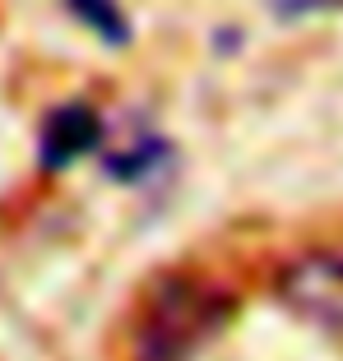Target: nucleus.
Instances as JSON below:
<instances>
[{
    "label": "nucleus",
    "mask_w": 343,
    "mask_h": 361,
    "mask_svg": "<svg viewBox=\"0 0 343 361\" xmlns=\"http://www.w3.org/2000/svg\"><path fill=\"white\" fill-rule=\"evenodd\" d=\"M162 162V144L158 139H144V144H135V149L116 153V158H107V176L126 180V185H135V180H144L153 167Z\"/></svg>",
    "instance_id": "nucleus-5"
},
{
    "label": "nucleus",
    "mask_w": 343,
    "mask_h": 361,
    "mask_svg": "<svg viewBox=\"0 0 343 361\" xmlns=\"http://www.w3.org/2000/svg\"><path fill=\"white\" fill-rule=\"evenodd\" d=\"M330 10H343V0H274L279 19H311V14H330Z\"/></svg>",
    "instance_id": "nucleus-6"
},
{
    "label": "nucleus",
    "mask_w": 343,
    "mask_h": 361,
    "mask_svg": "<svg viewBox=\"0 0 343 361\" xmlns=\"http://www.w3.org/2000/svg\"><path fill=\"white\" fill-rule=\"evenodd\" d=\"M65 5H70V14H75L88 32H97L107 47H126L130 32H135L130 19H126V10H121V0H65Z\"/></svg>",
    "instance_id": "nucleus-4"
},
{
    "label": "nucleus",
    "mask_w": 343,
    "mask_h": 361,
    "mask_svg": "<svg viewBox=\"0 0 343 361\" xmlns=\"http://www.w3.org/2000/svg\"><path fill=\"white\" fill-rule=\"evenodd\" d=\"M232 315L223 287L191 274H172L153 287L135 329V361H191Z\"/></svg>",
    "instance_id": "nucleus-1"
},
{
    "label": "nucleus",
    "mask_w": 343,
    "mask_h": 361,
    "mask_svg": "<svg viewBox=\"0 0 343 361\" xmlns=\"http://www.w3.org/2000/svg\"><path fill=\"white\" fill-rule=\"evenodd\" d=\"M279 301L301 319L320 329L343 348V255L320 250V255H301L279 274Z\"/></svg>",
    "instance_id": "nucleus-2"
},
{
    "label": "nucleus",
    "mask_w": 343,
    "mask_h": 361,
    "mask_svg": "<svg viewBox=\"0 0 343 361\" xmlns=\"http://www.w3.org/2000/svg\"><path fill=\"white\" fill-rule=\"evenodd\" d=\"M102 116H97L88 102H61L42 116V130H37V167L42 171H65L75 167L79 158L102 149Z\"/></svg>",
    "instance_id": "nucleus-3"
}]
</instances>
